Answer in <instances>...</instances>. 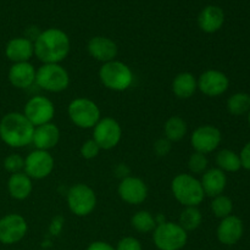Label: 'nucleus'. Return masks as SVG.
Masks as SVG:
<instances>
[{"instance_id":"f257e3e1","label":"nucleus","mask_w":250,"mask_h":250,"mask_svg":"<svg viewBox=\"0 0 250 250\" xmlns=\"http://www.w3.org/2000/svg\"><path fill=\"white\" fill-rule=\"evenodd\" d=\"M34 44V56L43 63H60L67 58L71 42L67 33L60 28H48L42 31Z\"/></svg>"},{"instance_id":"f03ea898","label":"nucleus","mask_w":250,"mask_h":250,"mask_svg":"<svg viewBox=\"0 0 250 250\" xmlns=\"http://www.w3.org/2000/svg\"><path fill=\"white\" fill-rule=\"evenodd\" d=\"M34 126L22 112H9L0 120V139L11 148H23L32 143Z\"/></svg>"},{"instance_id":"7ed1b4c3","label":"nucleus","mask_w":250,"mask_h":250,"mask_svg":"<svg viewBox=\"0 0 250 250\" xmlns=\"http://www.w3.org/2000/svg\"><path fill=\"white\" fill-rule=\"evenodd\" d=\"M173 197L183 207H199L205 194L202 183L190 173H180L171 182Z\"/></svg>"},{"instance_id":"20e7f679","label":"nucleus","mask_w":250,"mask_h":250,"mask_svg":"<svg viewBox=\"0 0 250 250\" xmlns=\"http://www.w3.org/2000/svg\"><path fill=\"white\" fill-rule=\"evenodd\" d=\"M99 78L104 87L114 92H125L134 81L131 67L119 60L103 63L99 70Z\"/></svg>"},{"instance_id":"39448f33","label":"nucleus","mask_w":250,"mask_h":250,"mask_svg":"<svg viewBox=\"0 0 250 250\" xmlns=\"http://www.w3.org/2000/svg\"><path fill=\"white\" fill-rule=\"evenodd\" d=\"M67 114L71 122L82 129L93 128L102 119L97 103L88 98H76L68 104Z\"/></svg>"},{"instance_id":"423d86ee","label":"nucleus","mask_w":250,"mask_h":250,"mask_svg":"<svg viewBox=\"0 0 250 250\" xmlns=\"http://www.w3.org/2000/svg\"><path fill=\"white\" fill-rule=\"evenodd\" d=\"M153 242L159 250H181L188 242V232L175 222L165 221L156 225Z\"/></svg>"},{"instance_id":"0eeeda50","label":"nucleus","mask_w":250,"mask_h":250,"mask_svg":"<svg viewBox=\"0 0 250 250\" xmlns=\"http://www.w3.org/2000/svg\"><path fill=\"white\" fill-rule=\"evenodd\" d=\"M36 84L49 93H60L70 85V75L60 63H43L37 70Z\"/></svg>"},{"instance_id":"6e6552de","label":"nucleus","mask_w":250,"mask_h":250,"mask_svg":"<svg viewBox=\"0 0 250 250\" xmlns=\"http://www.w3.org/2000/svg\"><path fill=\"white\" fill-rule=\"evenodd\" d=\"M67 205L73 215L85 217L92 214L97 207V194L88 185L77 183L68 189Z\"/></svg>"},{"instance_id":"1a4fd4ad","label":"nucleus","mask_w":250,"mask_h":250,"mask_svg":"<svg viewBox=\"0 0 250 250\" xmlns=\"http://www.w3.org/2000/svg\"><path fill=\"white\" fill-rule=\"evenodd\" d=\"M122 138V127L112 117H103L93 127V141L102 150H111L119 146Z\"/></svg>"},{"instance_id":"9d476101","label":"nucleus","mask_w":250,"mask_h":250,"mask_svg":"<svg viewBox=\"0 0 250 250\" xmlns=\"http://www.w3.org/2000/svg\"><path fill=\"white\" fill-rule=\"evenodd\" d=\"M22 114L34 127H38L51 122L55 116V106L49 98L37 95L26 103Z\"/></svg>"},{"instance_id":"9b49d317","label":"nucleus","mask_w":250,"mask_h":250,"mask_svg":"<svg viewBox=\"0 0 250 250\" xmlns=\"http://www.w3.org/2000/svg\"><path fill=\"white\" fill-rule=\"evenodd\" d=\"M54 166L55 161L49 151L36 149L24 158L23 172L32 180H43L53 172Z\"/></svg>"},{"instance_id":"f8f14e48","label":"nucleus","mask_w":250,"mask_h":250,"mask_svg":"<svg viewBox=\"0 0 250 250\" xmlns=\"http://www.w3.org/2000/svg\"><path fill=\"white\" fill-rule=\"evenodd\" d=\"M28 225L20 214H7L0 219V243L12 246L26 237Z\"/></svg>"},{"instance_id":"ddd939ff","label":"nucleus","mask_w":250,"mask_h":250,"mask_svg":"<svg viewBox=\"0 0 250 250\" xmlns=\"http://www.w3.org/2000/svg\"><path fill=\"white\" fill-rule=\"evenodd\" d=\"M222 134L217 127L212 125H203L195 128L190 136V144L197 153L210 154L221 144Z\"/></svg>"},{"instance_id":"4468645a","label":"nucleus","mask_w":250,"mask_h":250,"mask_svg":"<svg viewBox=\"0 0 250 250\" xmlns=\"http://www.w3.org/2000/svg\"><path fill=\"white\" fill-rule=\"evenodd\" d=\"M198 89L204 95L216 98L225 94L229 87V80L226 73L219 70H207L198 78Z\"/></svg>"},{"instance_id":"2eb2a0df","label":"nucleus","mask_w":250,"mask_h":250,"mask_svg":"<svg viewBox=\"0 0 250 250\" xmlns=\"http://www.w3.org/2000/svg\"><path fill=\"white\" fill-rule=\"evenodd\" d=\"M120 198L129 205H139L148 198V187L142 178L127 176L122 178L117 188Z\"/></svg>"},{"instance_id":"dca6fc26","label":"nucleus","mask_w":250,"mask_h":250,"mask_svg":"<svg viewBox=\"0 0 250 250\" xmlns=\"http://www.w3.org/2000/svg\"><path fill=\"white\" fill-rule=\"evenodd\" d=\"M244 233L243 221L236 215H229L221 220L216 229V237L224 246H234Z\"/></svg>"},{"instance_id":"f3484780","label":"nucleus","mask_w":250,"mask_h":250,"mask_svg":"<svg viewBox=\"0 0 250 250\" xmlns=\"http://www.w3.org/2000/svg\"><path fill=\"white\" fill-rule=\"evenodd\" d=\"M88 53L94 60L105 63L116 60L119 48L117 44L109 37L95 36L88 42Z\"/></svg>"},{"instance_id":"a211bd4d","label":"nucleus","mask_w":250,"mask_h":250,"mask_svg":"<svg viewBox=\"0 0 250 250\" xmlns=\"http://www.w3.org/2000/svg\"><path fill=\"white\" fill-rule=\"evenodd\" d=\"M5 55L12 63L28 62L34 56V44L26 37H16L7 42Z\"/></svg>"},{"instance_id":"6ab92c4d","label":"nucleus","mask_w":250,"mask_h":250,"mask_svg":"<svg viewBox=\"0 0 250 250\" xmlns=\"http://www.w3.org/2000/svg\"><path fill=\"white\" fill-rule=\"evenodd\" d=\"M37 70L31 62L12 63L10 67L7 78L12 87L17 89H27L36 83Z\"/></svg>"},{"instance_id":"aec40b11","label":"nucleus","mask_w":250,"mask_h":250,"mask_svg":"<svg viewBox=\"0 0 250 250\" xmlns=\"http://www.w3.org/2000/svg\"><path fill=\"white\" fill-rule=\"evenodd\" d=\"M59 141H60V129L56 125L49 122V124L34 127L32 143L34 144L36 149L49 151L58 146Z\"/></svg>"},{"instance_id":"412c9836","label":"nucleus","mask_w":250,"mask_h":250,"mask_svg":"<svg viewBox=\"0 0 250 250\" xmlns=\"http://www.w3.org/2000/svg\"><path fill=\"white\" fill-rule=\"evenodd\" d=\"M200 183H202L205 197L215 198L217 195H221L225 192V189H226V173L217 167L208 168L202 175Z\"/></svg>"},{"instance_id":"4be33fe9","label":"nucleus","mask_w":250,"mask_h":250,"mask_svg":"<svg viewBox=\"0 0 250 250\" xmlns=\"http://www.w3.org/2000/svg\"><path fill=\"white\" fill-rule=\"evenodd\" d=\"M225 23L224 10L216 5H208L198 16V26L205 33H216Z\"/></svg>"},{"instance_id":"5701e85b","label":"nucleus","mask_w":250,"mask_h":250,"mask_svg":"<svg viewBox=\"0 0 250 250\" xmlns=\"http://www.w3.org/2000/svg\"><path fill=\"white\" fill-rule=\"evenodd\" d=\"M33 190V182L24 172L12 173L7 181V192L15 200H24Z\"/></svg>"},{"instance_id":"b1692460","label":"nucleus","mask_w":250,"mask_h":250,"mask_svg":"<svg viewBox=\"0 0 250 250\" xmlns=\"http://www.w3.org/2000/svg\"><path fill=\"white\" fill-rule=\"evenodd\" d=\"M198 90V81L190 72H181L172 82V92L178 99H189Z\"/></svg>"},{"instance_id":"393cba45","label":"nucleus","mask_w":250,"mask_h":250,"mask_svg":"<svg viewBox=\"0 0 250 250\" xmlns=\"http://www.w3.org/2000/svg\"><path fill=\"white\" fill-rule=\"evenodd\" d=\"M187 131V122L180 116H171L170 119H167V121L165 122V126H164L165 138H167L171 143L180 142L181 139L185 138Z\"/></svg>"},{"instance_id":"a878e982","label":"nucleus","mask_w":250,"mask_h":250,"mask_svg":"<svg viewBox=\"0 0 250 250\" xmlns=\"http://www.w3.org/2000/svg\"><path fill=\"white\" fill-rule=\"evenodd\" d=\"M217 168L226 172H237L242 168L241 158L239 154L231 149H222L216 155Z\"/></svg>"},{"instance_id":"bb28decb","label":"nucleus","mask_w":250,"mask_h":250,"mask_svg":"<svg viewBox=\"0 0 250 250\" xmlns=\"http://www.w3.org/2000/svg\"><path fill=\"white\" fill-rule=\"evenodd\" d=\"M227 110L233 116H242L250 111V95L248 93H234L227 100Z\"/></svg>"},{"instance_id":"cd10ccee","label":"nucleus","mask_w":250,"mask_h":250,"mask_svg":"<svg viewBox=\"0 0 250 250\" xmlns=\"http://www.w3.org/2000/svg\"><path fill=\"white\" fill-rule=\"evenodd\" d=\"M203 215L198 207H186L185 210L181 212L178 225L182 227L185 231H195L198 227L202 225Z\"/></svg>"},{"instance_id":"c85d7f7f","label":"nucleus","mask_w":250,"mask_h":250,"mask_svg":"<svg viewBox=\"0 0 250 250\" xmlns=\"http://www.w3.org/2000/svg\"><path fill=\"white\" fill-rule=\"evenodd\" d=\"M131 225L137 232L149 233V232H153L155 229L156 220L148 210H139L132 216Z\"/></svg>"},{"instance_id":"c756f323","label":"nucleus","mask_w":250,"mask_h":250,"mask_svg":"<svg viewBox=\"0 0 250 250\" xmlns=\"http://www.w3.org/2000/svg\"><path fill=\"white\" fill-rule=\"evenodd\" d=\"M210 207H211L212 214L221 220L232 215V211H233V202L231 198L224 194L212 198Z\"/></svg>"},{"instance_id":"7c9ffc66","label":"nucleus","mask_w":250,"mask_h":250,"mask_svg":"<svg viewBox=\"0 0 250 250\" xmlns=\"http://www.w3.org/2000/svg\"><path fill=\"white\" fill-rule=\"evenodd\" d=\"M208 165H209V160L205 154L194 151L188 159V168L193 175H203L208 170Z\"/></svg>"},{"instance_id":"2f4dec72","label":"nucleus","mask_w":250,"mask_h":250,"mask_svg":"<svg viewBox=\"0 0 250 250\" xmlns=\"http://www.w3.org/2000/svg\"><path fill=\"white\" fill-rule=\"evenodd\" d=\"M24 167V159L20 154H10L4 159V168L12 173L22 172Z\"/></svg>"},{"instance_id":"473e14b6","label":"nucleus","mask_w":250,"mask_h":250,"mask_svg":"<svg viewBox=\"0 0 250 250\" xmlns=\"http://www.w3.org/2000/svg\"><path fill=\"white\" fill-rule=\"evenodd\" d=\"M100 150L102 149L99 148V146L93 139H88L81 146V155L85 160H92V159H95L99 155Z\"/></svg>"},{"instance_id":"72a5a7b5","label":"nucleus","mask_w":250,"mask_h":250,"mask_svg":"<svg viewBox=\"0 0 250 250\" xmlns=\"http://www.w3.org/2000/svg\"><path fill=\"white\" fill-rule=\"evenodd\" d=\"M115 250H143V247L139 239L128 236L120 239Z\"/></svg>"},{"instance_id":"f704fd0d","label":"nucleus","mask_w":250,"mask_h":250,"mask_svg":"<svg viewBox=\"0 0 250 250\" xmlns=\"http://www.w3.org/2000/svg\"><path fill=\"white\" fill-rule=\"evenodd\" d=\"M171 149H172V143L167 138H165V137L159 138L154 143V151H155L158 156H166L167 154H170Z\"/></svg>"},{"instance_id":"c9c22d12","label":"nucleus","mask_w":250,"mask_h":250,"mask_svg":"<svg viewBox=\"0 0 250 250\" xmlns=\"http://www.w3.org/2000/svg\"><path fill=\"white\" fill-rule=\"evenodd\" d=\"M239 158H241L242 167L250 171V141L242 148Z\"/></svg>"},{"instance_id":"e433bc0d","label":"nucleus","mask_w":250,"mask_h":250,"mask_svg":"<svg viewBox=\"0 0 250 250\" xmlns=\"http://www.w3.org/2000/svg\"><path fill=\"white\" fill-rule=\"evenodd\" d=\"M85 250H115V247H112L110 243L103 241H95L90 243Z\"/></svg>"},{"instance_id":"4c0bfd02","label":"nucleus","mask_w":250,"mask_h":250,"mask_svg":"<svg viewBox=\"0 0 250 250\" xmlns=\"http://www.w3.org/2000/svg\"><path fill=\"white\" fill-rule=\"evenodd\" d=\"M248 124H249V126H250V111L248 112Z\"/></svg>"}]
</instances>
